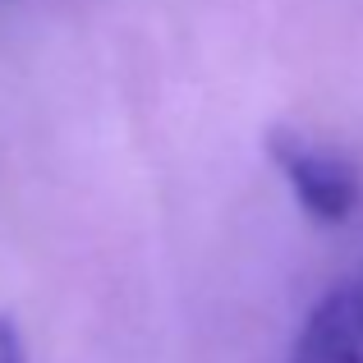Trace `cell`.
Segmentation results:
<instances>
[{
    "label": "cell",
    "mask_w": 363,
    "mask_h": 363,
    "mask_svg": "<svg viewBox=\"0 0 363 363\" xmlns=\"http://www.w3.org/2000/svg\"><path fill=\"white\" fill-rule=\"evenodd\" d=\"M267 157L290 184L294 203L318 225H345L359 207V166L340 147L308 138L299 129H267Z\"/></svg>",
    "instance_id": "6da1fadb"
},
{
    "label": "cell",
    "mask_w": 363,
    "mask_h": 363,
    "mask_svg": "<svg viewBox=\"0 0 363 363\" xmlns=\"http://www.w3.org/2000/svg\"><path fill=\"white\" fill-rule=\"evenodd\" d=\"M0 363H28L23 359V340H18V331L9 327L5 318H0Z\"/></svg>",
    "instance_id": "3957f363"
},
{
    "label": "cell",
    "mask_w": 363,
    "mask_h": 363,
    "mask_svg": "<svg viewBox=\"0 0 363 363\" xmlns=\"http://www.w3.org/2000/svg\"><path fill=\"white\" fill-rule=\"evenodd\" d=\"M290 363H363V262L318 299Z\"/></svg>",
    "instance_id": "7a4b0ae2"
}]
</instances>
